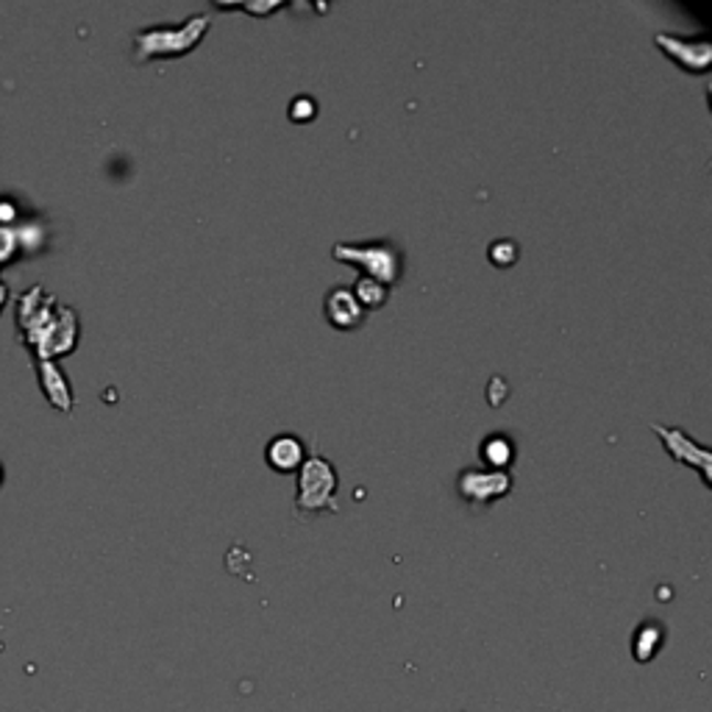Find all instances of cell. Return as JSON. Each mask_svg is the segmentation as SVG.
Segmentation results:
<instances>
[{
    "instance_id": "1",
    "label": "cell",
    "mask_w": 712,
    "mask_h": 712,
    "mask_svg": "<svg viewBox=\"0 0 712 712\" xmlns=\"http://www.w3.org/2000/svg\"><path fill=\"white\" fill-rule=\"evenodd\" d=\"M14 320H18L20 340L25 342L34 362L62 360L70 351H76L78 337H82L76 309L62 307L42 284L29 287L18 298Z\"/></svg>"
},
{
    "instance_id": "2",
    "label": "cell",
    "mask_w": 712,
    "mask_h": 712,
    "mask_svg": "<svg viewBox=\"0 0 712 712\" xmlns=\"http://www.w3.org/2000/svg\"><path fill=\"white\" fill-rule=\"evenodd\" d=\"M212 18L206 12H198L187 18L184 23H157L134 31V59L148 62V59H176L187 56L201 45L206 36Z\"/></svg>"
},
{
    "instance_id": "3",
    "label": "cell",
    "mask_w": 712,
    "mask_h": 712,
    "mask_svg": "<svg viewBox=\"0 0 712 712\" xmlns=\"http://www.w3.org/2000/svg\"><path fill=\"white\" fill-rule=\"evenodd\" d=\"M331 256L346 265H353L360 276L376 278V281L393 287L404 273V254L390 240H373V243H340L334 245Z\"/></svg>"
},
{
    "instance_id": "4",
    "label": "cell",
    "mask_w": 712,
    "mask_h": 712,
    "mask_svg": "<svg viewBox=\"0 0 712 712\" xmlns=\"http://www.w3.org/2000/svg\"><path fill=\"white\" fill-rule=\"evenodd\" d=\"M337 470L326 457L315 454L307 457L298 468L296 510L301 516L315 512H337Z\"/></svg>"
},
{
    "instance_id": "5",
    "label": "cell",
    "mask_w": 712,
    "mask_h": 712,
    "mask_svg": "<svg viewBox=\"0 0 712 712\" xmlns=\"http://www.w3.org/2000/svg\"><path fill=\"white\" fill-rule=\"evenodd\" d=\"M516 487L510 470H492V468H465L457 479L459 496L474 507H487L498 498H504L507 492Z\"/></svg>"
},
{
    "instance_id": "6",
    "label": "cell",
    "mask_w": 712,
    "mask_h": 712,
    "mask_svg": "<svg viewBox=\"0 0 712 712\" xmlns=\"http://www.w3.org/2000/svg\"><path fill=\"white\" fill-rule=\"evenodd\" d=\"M651 429H655V435L660 437L662 446H666V451L671 454V457L677 459V463L695 468L701 474V479H704V485H710V481H712V454H710V448L701 446V443H695L693 437L684 435L682 429H673V426H662V423H655Z\"/></svg>"
},
{
    "instance_id": "7",
    "label": "cell",
    "mask_w": 712,
    "mask_h": 712,
    "mask_svg": "<svg viewBox=\"0 0 712 712\" xmlns=\"http://www.w3.org/2000/svg\"><path fill=\"white\" fill-rule=\"evenodd\" d=\"M657 47L682 70L690 73H706L712 59V42L706 36H679V34H657Z\"/></svg>"
},
{
    "instance_id": "8",
    "label": "cell",
    "mask_w": 712,
    "mask_h": 712,
    "mask_svg": "<svg viewBox=\"0 0 712 712\" xmlns=\"http://www.w3.org/2000/svg\"><path fill=\"white\" fill-rule=\"evenodd\" d=\"M323 309H326V320L340 331L357 329V326L365 323V315H368V309L357 301V296H353L348 287H334V290L326 296Z\"/></svg>"
},
{
    "instance_id": "9",
    "label": "cell",
    "mask_w": 712,
    "mask_h": 712,
    "mask_svg": "<svg viewBox=\"0 0 712 712\" xmlns=\"http://www.w3.org/2000/svg\"><path fill=\"white\" fill-rule=\"evenodd\" d=\"M36 376H40V387L45 393L47 404L59 412L73 410V390H70L67 376L56 362H36Z\"/></svg>"
},
{
    "instance_id": "10",
    "label": "cell",
    "mask_w": 712,
    "mask_h": 712,
    "mask_svg": "<svg viewBox=\"0 0 712 712\" xmlns=\"http://www.w3.org/2000/svg\"><path fill=\"white\" fill-rule=\"evenodd\" d=\"M265 459L273 470L278 474H290V470L301 468L304 457V443L296 435H278L267 443Z\"/></svg>"
},
{
    "instance_id": "11",
    "label": "cell",
    "mask_w": 712,
    "mask_h": 712,
    "mask_svg": "<svg viewBox=\"0 0 712 712\" xmlns=\"http://www.w3.org/2000/svg\"><path fill=\"white\" fill-rule=\"evenodd\" d=\"M662 646H666V626L660 620H644L631 637V657L637 662H651Z\"/></svg>"
},
{
    "instance_id": "12",
    "label": "cell",
    "mask_w": 712,
    "mask_h": 712,
    "mask_svg": "<svg viewBox=\"0 0 712 712\" xmlns=\"http://www.w3.org/2000/svg\"><path fill=\"white\" fill-rule=\"evenodd\" d=\"M481 459L490 465L492 470H507L516 459V443L504 435H490L481 443Z\"/></svg>"
},
{
    "instance_id": "13",
    "label": "cell",
    "mask_w": 712,
    "mask_h": 712,
    "mask_svg": "<svg viewBox=\"0 0 712 712\" xmlns=\"http://www.w3.org/2000/svg\"><path fill=\"white\" fill-rule=\"evenodd\" d=\"M351 293L357 296V301H360L365 309L382 307V304L390 298L387 284L376 281V278H368V276L357 278V284L351 287Z\"/></svg>"
},
{
    "instance_id": "14",
    "label": "cell",
    "mask_w": 712,
    "mask_h": 712,
    "mask_svg": "<svg viewBox=\"0 0 712 712\" xmlns=\"http://www.w3.org/2000/svg\"><path fill=\"white\" fill-rule=\"evenodd\" d=\"M23 256L18 237V223H0V270Z\"/></svg>"
},
{
    "instance_id": "15",
    "label": "cell",
    "mask_w": 712,
    "mask_h": 712,
    "mask_svg": "<svg viewBox=\"0 0 712 712\" xmlns=\"http://www.w3.org/2000/svg\"><path fill=\"white\" fill-rule=\"evenodd\" d=\"M487 256H490L492 265L510 267L512 262L518 259V243H516V240H498V243L490 245Z\"/></svg>"
},
{
    "instance_id": "16",
    "label": "cell",
    "mask_w": 712,
    "mask_h": 712,
    "mask_svg": "<svg viewBox=\"0 0 712 712\" xmlns=\"http://www.w3.org/2000/svg\"><path fill=\"white\" fill-rule=\"evenodd\" d=\"M217 9H237V12H248V14H273L278 12V9L284 7V3H232V7H226V3H215Z\"/></svg>"
},
{
    "instance_id": "17",
    "label": "cell",
    "mask_w": 712,
    "mask_h": 712,
    "mask_svg": "<svg viewBox=\"0 0 712 712\" xmlns=\"http://www.w3.org/2000/svg\"><path fill=\"white\" fill-rule=\"evenodd\" d=\"M315 111H318V104H315L312 98H296L290 104V117L296 123H307V120H312L315 117Z\"/></svg>"
},
{
    "instance_id": "18",
    "label": "cell",
    "mask_w": 712,
    "mask_h": 712,
    "mask_svg": "<svg viewBox=\"0 0 712 712\" xmlns=\"http://www.w3.org/2000/svg\"><path fill=\"white\" fill-rule=\"evenodd\" d=\"M7 304H9V287H7V281L0 278V315H3Z\"/></svg>"
},
{
    "instance_id": "19",
    "label": "cell",
    "mask_w": 712,
    "mask_h": 712,
    "mask_svg": "<svg viewBox=\"0 0 712 712\" xmlns=\"http://www.w3.org/2000/svg\"><path fill=\"white\" fill-rule=\"evenodd\" d=\"M3 479H7V470H3V463H0V485H3Z\"/></svg>"
}]
</instances>
